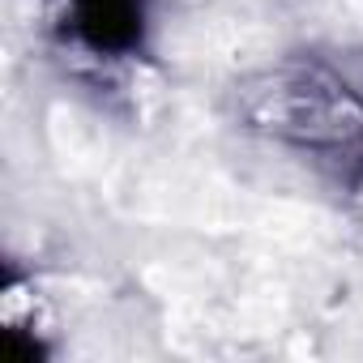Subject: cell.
<instances>
[{
    "label": "cell",
    "instance_id": "6da1fadb",
    "mask_svg": "<svg viewBox=\"0 0 363 363\" xmlns=\"http://www.w3.org/2000/svg\"><path fill=\"white\" fill-rule=\"evenodd\" d=\"M235 116L244 128L312 154L342 179H363V99L320 60L291 56L235 86Z\"/></svg>",
    "mask_w": 363,
    "mask_h": 363
},
{
    "label": "cell",
    "instance_id": "7a4b0ae2",
    "mask_svg": "<svg viewBox=\"0 0 363 363\" xmlns=\"http://www.w3.org/2000/svg\"><path fill=\"white\" fill-rule=\"evenodd\" d=\"M77 39L99 56H128L145 39V0H69Z\"/></svg>",
    "mask_w": 363,
    "mask_h": 363
}]
</instances>
